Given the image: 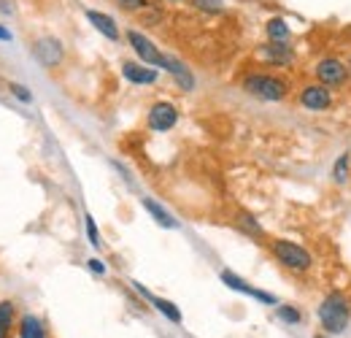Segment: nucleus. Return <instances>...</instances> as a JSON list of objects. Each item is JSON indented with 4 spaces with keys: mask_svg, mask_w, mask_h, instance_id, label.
<instances>
[{
    "mask_svg": "<svg viewBox=\"0 0 351 338\" xmlns=\"http://www.w3.org/2000/svg\"><path fill=\"white\" fill-rule=\"evenodd\" d=\"M319 322H322V330L327 336H341L346 333L351 322V303L343 293H330L319 303Z\"/></svg>",
    "mask_w": 351,
    "mask_h": 338,
    "instance_id": "1",
    "label": "nucleus"
},
{
    "mask_svg": "<svg viewBox=\"0 0 351 338\" xmlns=\"http://www.w3.org/2000/svg\"><path fill=\"white\" fill-rule=\"evenodd\" d=\"M243 89L257 98V100H265V103H278L289 95V82L278 74H265V71H257V74H249L243 79Z\"/></svg>",
    "mask_w": 351,
    "mask_h": 338,
    "instance_id": "2",
    "label": "nucleus"
},
{
    "mask_svg": "<svg viewBox=\"0 0 351 338\" xmlns=\"http://www.w3.org/2000/svg\"><path fill=\"white\" fill-rule=\"evenodd\" d=\"M267 249H270L273 260H276L281 268H287V271H292V273H306L308 268L313 265V254L308 252L306 247L289 241V238H273V241L267 244Z\"/></svg>",
    "mask_w": 351,
    "mask_h": 338,
    "instance_id": "3",
    "label": "nucleus"
},
{
    "mask_svg": "<svg viewBox=\"0 0 351 338\" xmlns=\"http://www.w3.org/2000/svg\"><path fill=\"white\" fill-rule=\"evenodd\" d=\"M313 76H316L319 84L330 87V89H341V87H346V82L351 79L349 63L341 60L338 54H324V57L316 60Z\"/></svg>",
    "mask_w": 351,
    "mask_h": 338,
    "instance_id": "4",
    "label": "nucleus"
},
{
    "mask_svg": "<svg viewBox=\"0 0 351 338\" xmlns=\"http://www.w3.org/2000/svg\"><path fill=\"white\" fill-rule=\"evenodd\" d=\"M125 38L130 43V49L138 54V60L143 63V65H152V68H168V54L165 52H160L157 49V43L152 41V38H146L141 30H128L125 33Z\"/></svg>",
    "mask_w": 351,
    "mask_h": 338,
    "instance_id": "5",
    "label": "nucleus"
},
{
    "mask_svg": "<svg viewBox=\"0 0 351 338\" xmlns=\"http://www.w3.org/2000/svg\"><path fill=\"white\" fill-rule=\"evenodd\" d=\"M298 103H300V109H306L311 114H324L332 109V89L319 84V82H308L298 92Z\"/></svg>",
    "mask_w": 351,
    "mask_h": 338,
    "instance_id": "6",
    "label": "nucleus"
},
{
    "mask_svg": "<svg viewBox=\"0 0 351 338\" xmlns=\"http://www.w3.org/2000/svg\"><path fill=\"white\" fill-rule=\"evenodd\" d=\"M260 57H263L267 65H273V68H292V65H295V60H298V54H295V49H292V43L289 41L263 43Z\"/></svg>",
    "mask_w": 351,
    "mask_h": 338,
    "instance_id": "7",
    "label": "nucleus"
},
{
    "mask_svg": "<svg viewBox=\"0 0 351 338\" xmlns=\"http://www.w3.org/2000/svg\"><path fill=\"white\" fill-rule=\"evenodd\" d=\"M178 122V111H176L173 103L168 100H157L152 109H149V117H146V125L154 133H165V130H173Z\"/></svg>",
    "mask_w": 351,
    "mask_h": 338,
    "instance_id": "8",
    "label": "nucleus"
},
{
    "mask_svg": "<svg viewBox=\"0 0 351 338\" xmlns=\"http://www.w3.org/2000/svg\"><path fill=\"white\" fill-rule=\"evenodd\" d=\"M33 54H36V60L44 65V68H54V65H60L62 63V43L57 41V38H38V41L33 43Z\"/></svg>",
    "mask_w": 351,
    "mask_h": 338,
    "instance_id": "9",
    "label": "nucleus"
},
{
    "mask_svg": "<svg viewBox=\"0 0 351 338\" xmlns=\"http://www.w3.org/2000/svg\"><path fill=\"white\" fill-rule=\"evenodd\" d=\"M221 282L230 287V290H235V293H241V295H249V297H257L260 303H265V306H273V303H278L273 295H267V293H263V290H257V287H252V284H246L241 276H235L232 271H221Z\"/></svg>",
    "mask_w": 351,
    "mask_h": 338,
    "instance_id": "10",
    "label": "nucleus"
},
{
    "mask_svg": "<svg viewBox=\"0 0 351 338\" xmlns=\"http://www.w3.org/2000/svg\"><path fill=\"white\" fill-rule=\"evenodd\" d=\"M122 76L130 82V84L138 87H146V84H154L160 79V74L152 68V65H141V63H122Z\"/></svg>",
    "mask_w": 351,
    "mask_h": 338,
    "instance_id": "11",
    "label": "nucleus"
},
{
    "mask_svg": "<svg viewBox=\"0 0 351 338\" xmlns=\"http://www.w3.org/2000/svg\"><path fill=\"white\" fill-rule=\"evenodd\" d=\"M87 19H89V25H92L100 36H106L108 41H119V38H122L119 25L114 22V16H108V14H103V11H95V8H87Z\"/></svg>",
    "mask_w": 351,
    "mask_h": 338,
    "instance_id": "12",
    "label": "nucleus"
},
{
    "mask_svg": "<svg viewBox=\"0 0 351 338\" xmlns=\"http://www.w3.org/2000/svg\"><path fill=\"white\" fill-rule=\"evenodd\" d=\"M265 36H267V41H289L292 38V27H289V22L284 16H270L265 22Z\"/></svg>",
    "mask_w": 351,
    "mask_h": 338,
    "instance_id": "13",
    "label": "nucleus"
},
{
    "mask_svg": "<svg viewBox=\"0 0 351 338\" xmlns=\"http://www.w3.org/2000/svg\"><path fill=\"white\" fill-rule=\"evenodd\" d=\"M165 71H168L176 82L181 84V89H186V92H192V89H195V76L189 74V68H186L181 60H176V57L168 54V68H165Z\"/></svg>",
    "mask_w": 351,
    "mask_h": 338,
    "instance_id": "14",
    "label": "nucleus"
},
{
    "mask_svg": "<svg viewBox=\"0 0 351 338\" xmlns=\"http://www.w3.org/2000/svg\"><path fill=\"white\" fill-rule=\"evenodd\" d=\"M143 209L154 216V222H157V225H162V227H168V230H176V227H178V222H176L173 216L165 212L160 203H154L152 198H143Z\"/></svg>",
    "mask_w": 351,
    "mask_h": 338,
    "instance_id": "15",
    "label": "nucleus"
},
{
    "mask_svg": "<svg viewBox=\"0 0 351 338\" xmlns=\"http://www.w3.org/2000/svg\"><path fill=\"white\" fill-rule=\"evenodd\" d=\"M138 290H141L143 295L149 297V300L154 303V308H157L160 314H165V317H168V319H171L173 325H178V322H181V311L176 308V306H173V303H171V300H162V297H154V295H152V293H146L143 287H138Z\"/></svg>",
    "mask_w": 351,
    "mask_h": 338,
    "instance_id": "16",
    "label": "nucleus"
},
{
    "mask_svg": "<svg viewBox=\"0 0 351 338\" xmlns=\"http://www.w3.org/2000/svg\"><path fill=\"white\" fill-rule=\"evenodd\" d=\"M349 176H351V152H343V155L332 163V181L343 187V184L349 181Z\"/></svg>",
    "mask_w": 351,
    "mask_h": 338,
    "instance_id": "17",
    "label": "nucleus"
},
{
    "mask_svg": "<svg viewBox=\"0 0 351 338\" xmlns=\"http://www.w3.org/2000/svg\"><path fill=\"white\" fill-rule=\"evenodd\" d=\"M235 222H238V227H241L246 236H254L257 241H263V236H265L263 225H260L252 214H238V216H235Z\"/></svg>",
    "mask_w": 351,
    "mask_h": 338,
    "instance_id": "18",
    "label": "nucleus"
},
{
    "mask_svg": "<svg viewBox=\"0 0 351 338\" xmlns=\"http://www.w3.org/2000/svg\"><path fill=\"white\" fill-rule=\"evenodd\" d=\"M19 336L22 338H46L44 333V325L36 319V317H22V322H19Z\"/></svg>",
    "mask_w": 351,
    "mask_h": 338,
    "instance_id": "19",
    "label": "nucleus"
},
{
    "mask_svg": "<svg viewBox=\"0 0 351 338\" xmlns=\"http://www.w3.org/2000/svg\"><path fill=\"white\" fill-rule=\"evenodd\" d=\"M11 322H14V303L11 300H3L0 303V338H8Z\"/></svg>",
    "mask_w": 351,
    "mask_h": 338,
    "instance_id": "20",
    "label": "nucleus"
},
{
    "mask_svg": "<svg viewBox=\"0 0 351 338\" xmlns=\"http://www.w3.org/2000/svg\"><path fill=\"white\" fill-rule=\"evenodd\" d=\"M276 314H278V319L287 322V325H300V322H303V314H300L295 306H278Z\"/></svg>",
    "mask_w": 351,
    "mask_h": 338,
    "instance_id": "21",
    "label": "nucleus"
},
{
    "mask_svg": "<svg viewBox=\"0 0 351 338\" xmlns=\"http://www.w3.org/2000/svg\"><path fill=\"white\" fill-rule=\"evenodd\" d=\"M192 5L203 14H221L224 11V0H192Z\"/></svg>",
    "mask_w": 351,
    "mask_h": 338,
    "instance_id": "22",
    "label": "nucleus"
},
{
    "mask_svg": "<svg viewBox=\"0 0 351 338\" xmlns=\"http://www.w3.org/2000/svg\"><path fill=\"white\" fill-rule=\"evenodd\" d=\"M122 11H128V14H135V11H143L146 8V0H114Z\"/></svg>",
    "mask_w": 351,
    "mask_h": 338,
    "instance_id": "23",
    "label": "nucleus"
},
{
    "mask_svg": "<svg viewBox=\"0 0 351 338\" xmlns=\"http://www.w3.org/2000/svg\"><path fill=\"white\" fill-rule=\"evenodd\" d=\"M84 222H87V236H89V244H92V247H95V249H97V247H100V233H97V225H95V219H92V216H84Z\"/></svg>",
    "mask_w": 351,
    "mask_h": 338,
    "instance_id": "24",
    "label": "nucleus"
},
{
    "mask_svg": "<svg viewBox=\"0 0 351 338\" xmlns=\"http://www.w3.org/2000/svg\"><path fill=\"white\" fill-rule=\"evenodd\" d=\"M11 92H14V95H16L22 103H30V100H33V95H30V92H27L22 84H11Z\"/></svg>",
    "mask_w": 351,
    "mask_h": 338,
    "instance_id": "25",
    "label": "nucleus"
},
{
    "mask_svg": "<svg viewBox=\"0 0 351 338\" xmlns=\"http://www.w3.org/2000/svg\"><path fill=\"white\" fill-rule=\"evenodd\" d=\"M89 271H95V273H106V265H103L100 260H89Z\"/></svg>",
    "mask_w": 351,
    "mask_h": 338,
    "instance_id": "26",
    "label": "nucleus"
},
{
    "mask_svg": "<svg viewBox=\"0 0 351 338\" xmlns=\"http://www.w3.org/2000/svg\"><path fill=\"white\" fill-rule=\"evenodd\" d=\"M0 41H11V33L5 27H0Z\"/></svg>",
    "mask_w": 351,
    "mask_h": 338,
    "instance_id": "27",
    "label": "nucleus"
},
{
    "mask_svg": "<svg viewBox=\"0 0 351 338\" xmlns=\"http://www.w3.org/2000/svg\"><path fill=\"white\" fill-rule=\"evenodd\" d=\"M349 71H351V57H349Z\"/></svg>",
    "mask_w": 351,
    "mask_h": 338,
    "instance_id": "28",
    "label": "nucleus"
},
{
    "mask_svg": "<svg viewBox=\"0 0 351 338\" xmlns=\"http://www.w3.org/2000/svg\"><path fill=\"white\" fill-rule=\"evenodd\" d=\"M168 3H178V0H168Z\"/></svg>",
    "mask_w": 351,
    "mask_h": 338,
    "instance_id": "29",
    "label": "nucleus"
},
{
    "mask_svg": "<svg viewBox=\"0 0 351 338\" xmlns=\"http://www.w3.org/2000/svg\"><path fill=\"white\" fill-rule=\"evenodd\" d=\"M313 338H324V336H313Z\"/></svg>",
    "mask_w": 351,
    "mask_h": 338,
    "instance_id": "30",
    "label": "nucleus"
}]
</instances>
